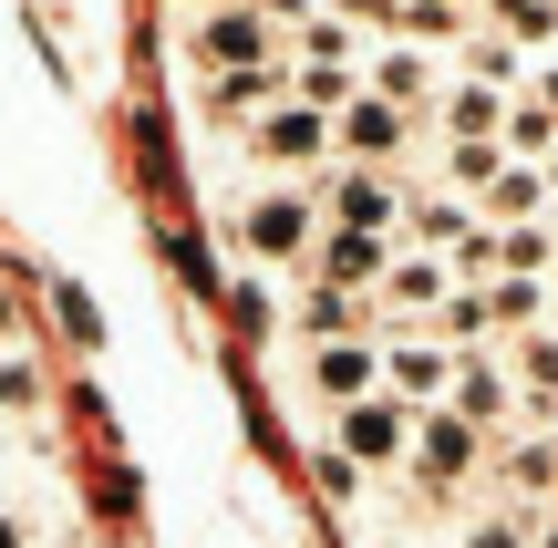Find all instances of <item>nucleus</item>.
<instances>
[{
  "label": "nucleus",
  "instance_id": "nucleus-2",
  "mask_svg": "<svg viewBox=\"0 0 558 548\" xmlns=\"http://www.w3.org/2000/svg\"><path fill=\"white\" fill-rule=\"evenodd\" d=\"M186 62H197L207 83L248 73V62H279V21L259 0H218V11H197V32H186Z\"/></svg>",
  "mask_w": 558,
  "mask_h": 548
},
{
  "label": "nucleus",
  "instance_id": "nucleus-19",
  "mask_svg": "<svg viewBox=\"0 0 558 548\" xmlns=\"http://www.w3.org/2000/svg\"><path fill=\"white\" fill-rule=\"evenodd\" d=\"M527 528H538V508H507V497H486V508L456 528V548H527Z\"/></svg>",
  "mask_w": 558,
  "mask_h": 548
},
{
  "label": "nucleus",
  "instance_id": "nucleus-17",
  "mask_svg": "<svg viewBox=\"0 0 558 548\" xmlns=\"http://www.w3.org/2000/svg\"><path fill=\"white\" fill-rule=\"evenodd\" d=\"M290 62H341V73H362V62H373V41H362L341 11H320V0H311V11L290 21Z\"/></svg>",
  "mask_w": 558,
  "mask_h": 548
},
{
  "label": "nucleus",
  "instance_id": "nucleus-9",
  "mask_svg": "<svg viewBox=\"0 0 558 548\" xmlns=\"http://www.w3.org/2000/svg\"><path fill=\"white\" fill-rule=\"evenodd\" d=\"M445 414H465V425L497 446L507 425H518V373L497 363V352H456V383H445Z\"/></svg>",
  "mask_w": 558,
  "mask_h": 548
},
{
  "label": "nucleus",
  "instance_id": "nucleus-23",
  "mask_svg": "<svg viewBox=\"0 0 558 548\" xmlns=\"http://www.w3.org/2000/svg\"><path fill=\"white\" fill-rule=\"evenodd\" d=\"M320 11H341L352 32H393V21H403V0H320Z\"/></svg>",
  "mask_w": 558,
  "mask_h": 548
},
{
  "label": "nucleus",
  "instance_id": "nucleus-8",
  "mask_svg": "<svg viewBox=\"0 0 558 548\" xmlns=\"http://www.w3.org/2000/svg\"><path fill=\"white\" fill-rule=\"evenodd\" d=\"M445 383H456V342H435V331H383V393H393V404H445Z\"/></svg>",
  "mask_w": 558,
  "mask_h": 548
},
{
  "label": "nucleus",
  "instance_id": "nucleus-3",
  "mask_svg": "<svg viewBox=\"0 0 558 548\" xmlns=\"http://www.w3.org/2000/svg\"><path fill=\"white\" fill-rule=\"evenodd\" d=\"M300 393H311L320 414H341V404H362V393H383V331L300 342Z\"/></svg>",
  "mask_w": 558,
  "mask_h": 548
},
{
  "label": "nucleus",
  "instance_id": "nucleus-18",
  "mask_svg": "<svg viewBox=\"0 0 558 548\" xmlns=\"http://www.w3.org/2000/svg\"><path fill=\"white\" fill-rule=\"evenodd\" d=\"M32 414H41V363H32V352H21V342H0V425H32Z\"/></svg>",
  "mask_w": 558,
  "mask_h": 548
},
{
  "label": "nucleus",
  "instance_id": "nucleus-22",
  "mask_svg": "<svg viewBox=\"0 0 558 548\" xmlns=\"http://www.w3.org/2000/svg\"><path fill=\"white\" fill-rule=\"evenodd\" d=\"M507 21V41H558V0H486Z\"/></svg>",
  "mask_w": 558,
  "mask_h": 548
},
{
  "label": "nucleus",
  "instance_id": "nucleus-28",
  "mask_svg": "<svg viewBox=\"0 0 558 548\" xmlns=\"http://www.w3.org/2000/svg\"><path fill=\"white\" fill-rule=\"evenodd\" d=\"M445 548H456V538H445Z\"/></svg>",
  "mask_w": 558,
  "mask_h": 548
},
{
  "label": "nucleus",
  "instance_id": "nucleus-15",
  "mask_svg": "<svg viewBox=\"0 0 558 548\" xmlns=\"http://www.w3.org/2000/svg\"><path fill=\"white\" fill-rule=\"evenodd\" d=\"M548 207H558V176H548V166H527V156H507L497 186L476 197V218H486V228H538Z\"/></svg>",
  "mask_w": 558,
  "mask_h": 548
},
{
  "label": "nucleus",
  "instance_id": "nucleus-24",
  "mask_svg": "<svg viewBox=\"0 0 558 548\" xmlns=\"http://www.w3.org/2000/svg\"><path fill=\"white\" fill-rule=\"evenodd\" d=\"M0 548H41V517L11 508V497H0Z\"/></svg>",
  "mask_w": 558,
  "mask_h": 548
},
{
  "label": "nucleus",
  "instance_id": "nucleus-1",
  "mask_svg": "<svg viewBox=\"0 0 558 548\" xmlns=\"http://www.w3.org/2000/svg\"><path fill=\"white\" fill-rule=\"evenodd\" d=\"M311 248H320V197H311V186L269 176V186H248V197H239V259H248V269L300 280Z\"/></svg>",
  "mask_w": 558,
  "mask_h": 548
},
{
  "label": "nucleus",
  "instance_id": "nucleus-26",
  "mask_svg": "<svg viewBox=\"0 0 558 548\" xmlns=\"http://www.w3.org/2000/svg\"><path fill=\"white\" fill-rule=\"evenodd\" d=\"M527 548H558V497L538 508V528H527Z\"/></svg>",
  "mask_w": 558,
  "mask_h": 548
},
{
  "label": "nucleus",
  "instance_id": "nucleus-13",
  "mask_svg": "<svg viewBox=\"0 0 558 548\" xmlns=\"http://www.w3.org/2000/svg\"><path fill=\"white\" fill-rule=\"evenodd\" d=\"M362 94H383V103H403V114H414V103L445 94V62L424 52V41H383V52L362 62Z\"/></svg>",
  "mask_w": 558,
  "mask_h": 548
},
{
  "label": "nucleus",
  "instance_id": "nucleus-25",
  "mask_svg": "<svg viewBox=\"0 0 558 548\" xmlns=\"http://www.w3.org/2000/svg\"><path fill=\"white\" fill-rule=\"evenodd\" d=\"M527 103H538V114H558V62H527V83H518Z\"/></svg>",
  "mask_w": 558,
  "mask_h": 548
},
{
  "label": "nucleus",
  "instance_id": "nucleus-20",
  "mask_svg": "<svg viewBox=\"0 0 558 548\" xmlns=\"http://www.w3.org/2000/svg\"><path fill=\"white\" fill-rule=\"evenodd\" d=\"M497 166H507V145H445V166H435V176H445V186H456V197H465V207H476V197H486V186H497Z\"/></svg>",
  "mask_w": 558,
  "mask_h": 548
},
{
  "label": "nucleus",
  "instance_id": "nucleus-6",
  "mask_svg": "<svg viewBox=\"0 0 558 548\" xmlns=\"http://www.w3.org/2000/svg\"><path fill=\"white\" fill-rule=\"evenodd\" d=\"M403 446H414V404H393V393H362V404L331 414V455L341 466H403Z\"/></svg>",
  "mask_w": 558,
  "mask_h": 548
},
{
  "label": "nucleus",
  "instance_id": "nucleus-29",
  "mask_svg": "<svg viewBox=\"0 0 558 548\" xmlns=\"http://www.w3.org/2000/svg\"><path fill=\"white\" fill-rule=\"evenodd\" d=\"M41 548H52V538H41Z\"/></svg>",
  "mask_w": 558,
  "mask_h": 548
},
{
  "label": "nucleus",
  "instance_id": "nucleus-4",
  "mask_svg": "<svg viewBox=\"0 0 558 548\" xmlns=\"http://www.w3.org/2000/svg\"><path fill=\"white\" fill-rule=\"evenodd\" d=\"M476 466H486V435L465 425V414L424 404V414H414V446H403V476H414L424 497H456V487H465Z\"/></svg>",
  "mask_w": 558,
  "mask_h": 548
},
{
  "label": "nucleus",
  "instance_id": "nucleus-12",
  "mask_svg": "<svg viewBox=\"0 0 558 548\" xmlns=\"http://www.w3.org/2000/svg\"><path fill=\"white\" fill-rule=\"evenodd\" d=\"M383 269H393V239H373V228H320V248H311L300 280H331V290H362V301H373Z\"/></svg>",
  "mask_w": 558,
  "mask_h": 548
},
{
  "label": "nucleus",
  "instance_id": "nucleus-7",
  "mask_svg": "<svg viewBox=\"0 0 558 548\" xmlns=\"http://www.w3.org/2000/svg\"><path fill=\"white\" fill-rule=\"evenodd\" d=\"M320 207H331V228L403 239V176L393 166H331V176H320Z\"/></svg>",
  "mask_w": 558,
  "mask_h": 548
},
{
  "label": "nucleus",
  "instance_id": "nucleus-21",
  "mask_svg": "<svg viewBox=\"0 0 558 548\" xmlns=\"http://www.w3.org/2000/svg\"><path fill=\"white\" fill-rule=\"evenodd\" d=\"M465 83H527V62H518V41H465Z\"/></svg>",
  "mask_w": 558,
  "mask_h": 548
},
{
  "label": "nucleus",
  "instance_id": "nucleus-14",
  "mask_svg": "<svg viewBox=\"0 0 558 548\" xmlns=\"http://www.w3.org/2000/svg\"><path fill=\"white\" fill-rule=\"evenodd\" d=\"M476 239H486V218H476L465 197H445V186H435V197H403V248H435V259H465Z\"/></svg>",
  "mask_w": 558,
  "mask_h": 548
},
{
  "label": "nucleus",
  "instance_id": "nucleus-16",
  "mask_svg": "<svg viewBox=\"0 0 558 548\" xmlns=\"http://www.w3.org/2000/svg\"><path fill=\"white\" fill-rule=\"evenodd\" d=\"M548 310H558V290L538 269H497V280H486V321H497L507 342H518V331H548Z\"/></svg>",
  "mask_w": 558,
  "mask_h": 548
},
{
  "label": "nucleus",
  "instance_id": "nucleus-5",
  "mask_svg": "<svg viewBox=\"0 0 558 548\" xmlns=\"http://www.w3.org/2000/svg\"><path fill=\"white\" fill-rule=\"evenodd\" d=\"M445 290H456V269H445L435 248H403V239H393V269L373 280V321H383V331H414V321L435 331Z\"/></svg>",
  "mask_w": 558,
  "mask_h": 548
},
{
  "label": "nucleus",
  "instance_id": "nucleus-27",
  "mask_svg": "<svg viewBox=\"0 0 558 548\" xmlns=\"http://www.w3.org/2000/svg\"><path fill=\"white\" fill-rule=\"evenodd\" d=\"M0 455H11V425H0Z\"/></svg>",
  "mask_w": 558,
  "mask_h": 548
},
{
  "label": "nucleus",
  "instance_id": "nucleus-10",
  "mask_svg": "<svg viewBox=\"0 0 558 548\" xmlns=\"http://www.w3.org/2000/svg\"><path fill=\"white\" fill-rule=\"evenodd\" d=\"M403 145H414V114L383 103V94H352V103L331 114V156H341V166H393Z\"/></svg>",
  "mask_w": 558,
  "mask_h": 548
},
{
  "label": "nucleus",
  "instance_id": "nucleus-11",
  "mask_svg": "<svg viewBox=\"0 0 558 548\" xmlns=\"http://www.w3.org/2000/svg\"><path fill=\"white\" fill-rule=\"evenodd\" d=\"M320 156H331V114H311V103H269V114L248 124V166H269V176L279 166L300 176V166H320Z\"/></svg>",
  "mask_w": 558,
  "mask_h": 548
}]
</instances>
